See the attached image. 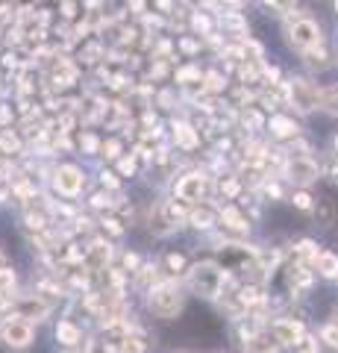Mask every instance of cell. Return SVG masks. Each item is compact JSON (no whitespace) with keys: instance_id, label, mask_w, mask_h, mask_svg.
Instances as JSON below:
<instances>
[{"instance_id":"cell-1","label":"cell","mask_w":338,"mask_h":353,"mask_svg":"<svg viewBox=\"0 0 338 353\" xmlns=\"http://www.w3.org/2000/svg\"><path fill=\"white\" fill-rule=\"evenodd\" d=\"M147 312L159 318V321H173L185 309V285L182 280H159L154 289L145 292Z\"/></svg>"},{"instance_id":"cell-2","label":"cell","mask_w":338,"mask_h":353,"mask_svg":"<svg viewBox=\"0 0 338 353\" xmlns=\"http://www.w3.org/2000/svg\"><path fill=\"white\" fill-rule=\"evenodd\" d=\"M224 280H226V271L215 259L194 262L189 268V274H185V285H189V292L194 297H200V301H209V303L221 301Z\"/></svg>"},{"instance_id":"cell-3","label":"cell","mask_w":338,"mask_h":353,"mask_svg":"<svg viewBox=\"0 0 338 353\" xmlns=\"http://www.w3.org/2000/svg\"><path fill=\"white\" fill-rule=\"evenodd\" d=\"M282 32H286L288 48L297 50L300 57L324 44V27L309 15H294V12L286 15V21H282Z\"/></svg>"},{"instance_id":"cell-4","label":"cell","mask_w":338,"mask_h":353,"mask_svg":"<svg viewBox=\"0 0 338 353\" xmlns=\"http://www.w3.org/2000/svg\"><path fill=\"white\" fill-rule=\"evenodd\" d=\"M212 192H215V180H212V174L203 168L185 171L180 176H173V183H171V197H177V201L189 203V206L212 201Z\"/></svg>"},{"instance_id":"cell-5","label":"cell","mask_w":338,"mask_h":353,"mask_svg":"<svg viewBox=\"0 0 338 353\" xmlns=\"http://www.w3.org/2000/svg\"><path fill=\"white\" fill-rule=\"evenodd\" d=\"M286 92H288V106L297 115H309V112H315V109H321L324 88L315 83L312 77H303V74L288 77V80H286Z\"/></svg>"},{"instance_id":"cell-6","label":"cell","mask_w":338,"mask_h":353,"mask_svg":"<svg viewBox=\"0 0 338 353\" xmlns=\"http://www.w3.org/2000/svg\"><path fill=\"white\" fill-rule=\"evenodd\" d=\"M6 312L24 318V321H30V324H45L47 318H50V312H53V301H47V297L39 294V292L18 294V297H12V301H9Z\"/></svg>"},{"instance_id":"cell-7","label":"cell","mask_w":338,"mask_h":353,"mask_svg":"<svg viewBox=\"0 0 338 353\" xmlns=\"http://www.w3.org/2000/svg\"><path fill=\"white\" fill-rule=\"evenodd\" d=\"M0 341H3V347H9V350H27L36 345V324L6 312L0 318Z\"/></svg>"},{"instance_id":"cell-8","label":"cell","mask_w":338,"mask_h":353,"mask_svg":"<svg viewBox=\"0 0 338 353\" xmlns=\"http://www.w3.org/2000/svg\"><path fill=\"white\" fill-rule=\"evenodd\" d=\"M324 176L321 171V159L315 157H288L286 159V171H282V180H288L294 189H309Z\"/></svg>"},{"instance_id":"cell-9","label":"cell","mask_w":338,"mask_h":353,"mask_svg":"<svg viewBox=\"0 0 338 353\" xmlns=\"http://www.w3.org/2000/svg\"><path fill=\"white\" fill-rule=\"evenodd\" d=\"M50 183L62 197H80L85 192V171L74 162H62L50 171Z\"/></svg>"},{"instance_id":"cell-10","label":"cell","mask_w":338,"mask_h":353,"mask_svg":"<svg viewBox=\"0 0 338 353\" xmlns=\"http://www.w3.org/2000/svg\"><path fill=\"white\" fill-rule=\"evenodd\" d=\"M268 333L279 341V347H291L309 333L303 318H294V315H277L268 321Z\"/></svg>"},{"instance_id":"cell-11","label":"cell","mask_w":338,"mask_h":353,"mask_svg":"<svg viewBox=\"0 0 338 353\" xmlns=\"http://www.w3.org/2000/svg\"><path fill=\"white\" fill-rule=\"evenodd\" d=\"M250 227H253V221L247 218V212L238 203L221 206V212H218V230L226 239H244L250 233Z\"/></svg>"},{"instance_id":"cell-12","label":"cell","mask_w":338,"mask_h":353,"mask_svg":"<svg viewBox=\"0 0 338 353\" xmlns=\"http://www.w3.org/2000/svg\"><path fill=\"white\" fill-rule=\"evenodd\" d=\"M265 132L277 141V145H288V141H294V139L300 136V124L288 112H274V115L268 118Z\"/></svg>"},{"instance_id":"cell-13","label":"cell","mask_w":338,"mask_h":353,"mask_svg":"<svg viewBox=\"0 0 338 353\" xmlns=\"http://www.w3.org/2000/svg\"><path fill=\"white\" fill-rule=\"evenodd\" d=\"M218 212H221V203H215V201L194 203L191 212H189V224L198 230V233H215L218 230Z\"/></svg>"},{"instance_id":"cell-14","label":"cell","mask_w":338,"mask_h":353,"mask_svg":"<svg viewBox=\"0 0 338 353\" xmlns=\"http://www.w3.org/2000/svg\"><path fill=\"white\" fill-rule=\"evenodd\" d=\"M171 141L177 145V150H198L200 148V130L198 124H191V121L185 118H177L171 121Z\"/></svg>"},{"instance_id":"cell-15","label":"cell","mask_w":338,"mask_h":353,"mask_svg":"<svg viewBox=\"0 0 338 353\" xmlns=\"http://www.w3.org/2000/svg\"><path fill=\"white\" fill-rule=\"evenodd\" d=\"M156 265H159V271H162L165 280H185V274H189V268H191V262L182 250H165Z\"/></svg>"},{"instance_id":"cell-16","label":"cell","mask_w":338,"mask_h":353,"mask_svg":"<svg viewBox=\"0 0 338 353\" xmlns=\"http://www.w3.org/2000/svg\"><path fill=\"white\" fill-rule=\"evenodd\" d=\"M218 27L224 30V36H233L235 41H242L250 36V24H247V18L238 12V9H226V12L218 15Z\"/></svg>"},{"instance_id":"cell-17","label":"cell","mask_w":338,"mask_h":353,"mask_svg":"<svg viewBox=\"0 0 338 353\" xmlns=\"http://www.w3.org/2000/svg\"><path fill=\"white\" fill-rule=\"evenodd\" d=\"M53 336H56V341L62 347H83V341H85V333H83V327L74 321V318H62V321L56 324V330H53Z\"/></svg>"},{"instance_id":"cell-18","label":"cell","mask_w":338,"mask_h":353,"mask_svg":"<svg viewBox=\"0 0 338 353\" xmlns=\"http://www.w3.org/2000/svg\"><path fill=\"white\" fill-rule=\"evenodd\" d=\"M147 227H150V233H154L156 239H168V236H173L177 233V224L168 218V212H165V206L162 203H156L154 209H150V215H147Z\"/></svg>"},{"instance_id":"cell-19","label":"cell","mask_w":338,"mask_h":353,"mask_svg":"<svg viewBox=\"0 0 338 353\" xmlns=\"http://www.w3.org/2000/svg\"><path fill=\"white\" fill-rule=\"evenodd\" d=\"M312 268H315V274H318L321 280L335 283V280H338V253L321 248V253H318V256H315V262H312Z\"/></svg>"},{"instance_id":"cell-20","label":"cell","mask_w":338,"mask_h":353,"mask_svg":"<svg viewBox=\"0 0 338 353\" xmlns=\"http://www.w3.org/2000/svg\"><path fill=\"white\" fill-rule=\"evenodd\" d=\"M242 350H244V353H279L282 347H279V341L271 336L268 327H265V330H259V333L250 339L247 345H242Z\"/></svg>"},{"instance_id":"cell-21","label":"cell","mask_w":338,"mask_h":353,"mask_svg":"<svg viewBox=\"0 0 338 353\" xmlns=\"http://www.w3.org/2000/svg\"><path fill=\"white\" fill-rule=\"evenodd\" d=\"M303 65H306L309 71H326V68H330V65H332V53H330V48H326V41L321 44V48L303 53Z\"/></svg>"},{"instance_id":"cell-22","label":"cell","mask_w":338,"mask_h":353,"mask_svg":"<svg viewBox=\"0 0 338 353\" xmlns=\"http://www.w3.org/2000/svg\"><path fill=\"white\" fill-rule=\"evenodd\" d=\"M312 215H315V224L318 227H332L335 224V203L330 201V197H318V203H315L312 209Z\"/></svg>"},{"instance_id":"cell-23","label":"cell","mask_w":338,"mask_h":353,"mask_svg":"<svg viewBox=\"0 0 338 353\" xmlns=\"http://www.w3.org/2000/svg\"><path fill=\"white\" fill-rule=\"evenodd\" d=\"M173 80H177L180 88H189V85L203 83V71H200V65H182V68L173 71Z\"/></svg>"},{"instance_id":"cell-24","label":"cell","mask_w":338,"mask_h":353,"mask_svg":"<svg viewBox=\"0 0 338 353\" xmlns=\"http://www.w3.org/2000/svg\"><path fill=\"white\" fill-rule=\"evenodd\" d=\"M203 88H206V94H209V97L224 94L226 88H230V83H226V74H221V71H203Z\"/></svg>"},{"instance_id":"cell-25","label":"cell","mask_w":338,"mask_h":353,"mask_svg":"<svg viewBox=\"0 0 338 353\" xmlns=\"http://www.w3.org/2000/svg\"><path fill=\"white\" fill-rule=\"evenodd\" d=\"M288 203H291L294 209H300V212H312L315 203H318V197H315L309 189H294V192L288 194Z\"/></svg>"},{"instance_id":"cell-26","label":"cell","mask_w":338,"mask_h":353,"mask_svg":"<svg viewBox=\"0 0 338 353\" xmlns=\"http://www.w3.org/2000/svg\"><path fill=\"white\" fill-rule=\"evenodd\" d=\"M318 339H321V345H326L330 350H338V321L335 318L332 321H326V324H321Z\"/></svg>"},{"instance_id":"cell-27","label":"cell","mask_w":338,"mask_h":353,"mask_svg":"<svg viewBox=\"0 0 338 353\" xmlns=\"http://www.w3.org/2000/svg\"><path fill=\"white\" fill-rule=\"evenodd\" d=\"M138 162L141 159L136 157V153H124V157L115 162V171L121 174V180H124V176H136L138 174Z\"/></svg>"},{"instance_id":"cell-28","label":"cell","mask_w":338,"mask_h":353,"mask_svg":"<svg viewBox=\"0 0 338 353\" xmlns=\"http://www.w3.org/2000/svg\"><path fill=\"white\" fill-rule=\"evenodd\" d=\"M101 157L109 159V162H118L124 157V141L121 139H106L101 145Z\"/></svg>"},{"instance_id":"cell-29","label":"cell","mask_w":338,"mask_h":353,"mask_svg":"<svg viewBox=\"0 0 338 353\" xmlns=\"http://www.w3.org/2000/svg\"><path fill=\"white\" fill-rule=\"evenodd\" d=\"M101 189L121 194V174L112 171V168H101Z\"/></svg>"},{"instance_id":"cell-30","label":"cell","mask_w":338,"mask_h":353,"mask_svg":"<svg viewBox=\"0 0 338 353\" xmlns=\"http://www.w3.org/2000/svg\"><path fill=\"white\" fill-rule=\"evenodd\" d=\"M321 109L326 115H332L338 118V83L330 85V88H324V97H321Z\"/></svg>"},{"instance_id":"cell-31","label":"cell","mask_w":338,"mask_h":353,"mask_svg":"<svg viewBox=\"0 0 338 353\" xmlns=\"http://www.w3.org/2000/svg\"><path fill=\"white\" fill-rule=\"evenodd\" d=\"M268 9H271V15H279V18H286L294 12V6H297V0H262Z\"/></svg>"},{"instance_id":"cell-32","label":"cell","mask_w":338,"mask_h":353,"mask_svg":"<svg viewBox=\"0 0 338 353\" xmlns=\"http://www.w3.org/2000/svg\"><path fill=\"white\" fill-rule=\"evenodd\" d=\"M101 145H103V141L97 139L92 130H85L83 136H80V150H85L89 157H94V153H101Z\"/></svg>"},{"instance_id":"cell-33","label":"cell","mask_w":338,"mask_h":353,"mask_svg":"<svg viewBox=\"0 0 338 353\" xmlns=\"http://www.w3.org/2000/svg\"><path fill=\"white\" fill-rule=\"evenodd\" d=\"M203 48V39H191V36H180L177 39V50H182L185 57H194Z\"/></svg>"},{"instance_id":"cell-34","label":"cell","mask_w":338,"mask_h":353,"mask_svg":"<svg viewBox=\"0 0 338 353\" xmlns=\"http://www.w3.org/2000/svg\"><path fill=\"white\" fill-rule=\"evenodd\" d=\"M80 12V6H77V0H62V18L65 21H74Z\"/></svg>"},{"instance_id":"cell-35","label":"cell","mask_w":338,"mask_h":353,"mask_svg":"<svg viewBox=\"0 0 338 353\" xmlns=\"http://www.w3.org/2000/svg\"><path fill=\"white\" fill-rule=\"evenodd\" d=\"M330 153H335V157H338V132L332 136V150H330Z\"/></svg>"},{"instance_id":"cell-36","label":"cell","mask_w":338,"mask_h":353,"mask_svg":"<svg viewBox=\"0 0 338 353\" xmlns=\"http://www.w3.org/2000/svg\"><path fill=\"white\" fill-rule=\"evenodd\" d=\"M65 353H92L89 347H74V350H65Z\"/></svg>"},{"instance_id":"cell-37","label":"cell","mask_w":338,"mask_h":353,"mask_svg":"<svg viewBox=\"0 0 338 353\" xmlns=\"http://www.w3.org/2000/svg\"><path fill=\"white\" fill-rule=\"evenodd\" d=\"M0 265H6V256H3V250H0Z\"/></svg>"},{"instance_id":"cell-38","label":"cell","mask_w":338,"mask_h":353,"mask_svg":"<svg viewBox=\"0 0 338 353\" xmlns=\"http://www.w3.org/2000/svg\"><path fill=\"white\" fill-rule=\"evenodd\" d=\"M335 15H338V0H335Z\"/></svg>"},{"instance_id":"cell-39","label":"cell","mask_w":338,"mask_h":353,"mask_svg":"<svg viewBox=\"0 0 338 353\" xmlns=\"http://www.w3.org/2000/svg\"><path fill=\"white\" fill-rule=\"evenodd\" d=\"M279 353H291V350H286V347H282V350H279Z\"/></svg>"}]
</instances>
